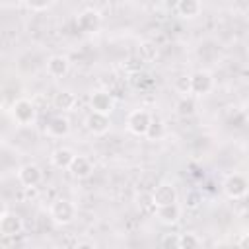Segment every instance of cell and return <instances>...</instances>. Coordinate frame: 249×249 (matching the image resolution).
<instances>
[{
    "mask_svg": "<svg viewBox=\"0 0 249 249\" xmlns=\"http://www.w3.org/2000/svg\"><path fill=\"white\" fill-rule=\"evenodd\" d=\"M76 212H78V210H76L74 202L68 200V198H56V200L51 204V208H49V214H51L53 222L58 224V226H68V224H72L74 218H76Z\"/></svg>",
    "mask_w": 249,
    "mask_h": 249,
    "instance_id": "6da1fadb",
    "label": "cell"
},
{
    "mask_svg": "<svg viewBox=\"0 0 249 249\" xmlns=\"http://www.w3.org/2000/svg\"><path fill=\"white\" fill-rule=\"evenodd\" d=\"M10 113H12V119H14L18 124H21V126L31 124V123L35 121V117H37V109H35L33 101L27 99V97L16 99V101L12 103Z\"/></svg>",
    "mask_w": 249,
    "mask_h": 249,
    "instance_id": "7a4b0ae2",
    "label": "cell"
},
{
    "mask_svg": "<svg viewBox=\"0 0 249 249\" xmlns=\"http://www.w3.org/2000/svg\"><path fill=\"white\" fill-rule=\"evenodd\" d=\"M150 124H152V117L146 109H134L126 117V128L134 136H146Z\"/></svg>",
    "mask_w": 249,
    "mask_h": 249,
    "instance_id": "3957f363",
    "label": "cell"
},
{
    "mask_svg": "<svg viewBox=\"0 0 249 249\" xmlns=\"http://www.w3.org/2000/svg\"><path fill=\"white\" fill-rule=\"evenodd\" d=\"M21 231H23L21 216L4 208L2 214H0V235L2 237H18Z\"/></svg>",
    "mask_w": 249,
    "mask_h": 249,
    "instance_id": "277c9868",
    "label": "cell"
},
{
    "mask_svg": "<svg viewBox=\"0 0 249 249\" xmlns=\"http://www.w3.org/2000/svg\"><path fill=\"white\" fill-rule=\"evenodd\" d=\"M247 191H249V179H245L241 173H231V175L226 177L224 193H226L228 198H233V200L243 198L247 195Z\"/></svg>",
    "mask_w": 249,
    "mask_h": 249,
    "instance_id": "5b68a950",
    "label": "cell"
},
{
    "mask_svg": "<svg viewBox=\"0 0 249 249\" xmlns=\"http://www.w3.org/2000/svg\"><path fill=\"white\" fill-rule=\"evenodd\" d=\"M89 107L95 113H103V115H111L115 109V99L109 91L105 89H97L89 95Z\"/></svg>",
    "mask_w": 249,
    "mask_h": 249,
    "instance_id": "8992f818",
    "label": "cell"
},
{
    "mask_svg": "<svg viewBox=\"0 0 249 249\" xmlns=\"http://www.w3.org/2000/svg\"><path fill=\"white\" fill-rule=\"evenodd\" d=\"M18 181L25 187V189H35L41 181H43V171L39 165L35 163H25L18 169Z\"/></svg>",
    "mask_w": 249,
    "mask_h": 249,
    "instance_id": "52a82bcc",
    "label": "cell"
},
{
    "mask_svg": "<svg viewBox=\"0 0 249 249\" xmlns=\"http://www.w3.org/2000/svg\"><path fill=\"white\" fill-rule=\"evenodd\" d=\"M214 88V78L206 70H196L191 74V91L195 95H206Z\"/></svg>",
    "mask_w": 249,
    "mask_h": 249,
    "instance_id": "ba28073f",
    "label": "cell"
},
{
    "mask_svg": "<svg viewBox=\"0 0 249 249\" xmlns=\"http://www.w3.org/2000/svg\"><path fill=\"white\" fill-rule=\"evenodd\" d=\"M99 25H101V16H99V12H95L91 8L80 12L76 18V27L82 33H95L99 29Z\"/></svg>",
    "mask_w": 249,
    "mask_h": 249,
    "instance_id": "9c48e42d",
    "label": "cell"
},
{
    "mask_svg": "<svg viewBox=\"0 0 249 249\" xmlns=\"http://www.w3.org/2000/svg\"><path fill=\"white\" fill-rule=\"evenodd\" d=\"M152 196H154V202H156V208L158 206H163V204H173L177 202V191L171 183H160L154 187L152 191Z\"/></svg>",
    "mask_w": 249,
    "mask_h": 249,
    "instance_id": "30bf717a",
    "label": "cell"
},
{
    "mask_svg": "<svg viewBox=\"0 0 249 249\" xmlns=\"http://www.w3.org/2000/svg\"><path fill=\"white\" fill-rule=\"evenodd\" d=\"M45 132L51 136V138H62L70 132V121L62 115H54L47 121L45 124Z\"/></svg>",
    "mask_w": 249,
    "mask_h": 249,
    "instance_id": "8fae6325",
    "label": "cell"
},
{
    "mask_svg": "<svg viewBox=\"0 0 249 249\" xmlns=\"http://www.w3.org/2000/svg\"><path fill=\"white\" fill-rule=\"evenodd\" d=\"M86 126H88V130H89V132H93V134L101 136V134H105V132L109 130V126H111L109 115H103V113H95V111H91V113L86 117Z\"/></svg>",
    "mask_w": 249,
    "mask_h": 249,
    "instance_id": "7c38bea8",
    "label": "cell"
},
{
    "mask_svg": "<svg viewBox=\"0 0 249 249\" xmlns=\"http://www.w3.org/2000/svg\"><path fill=\"white\" fill-rule=\"evenodd\" d=\"M68 70H70V60L62 54H53L47 60V74L51 78H62L68 74Z\"/></svg>",
    "mask_w": 249,
    "mask_h": 249,
    "instance_id": "4fadbf2b",
    "label": "cell"
},
{
    "mask_svg": "<svg viewBox=\"0 0 249 249\" xmlns=\"http://www.w3.org/2000/svg\"><path fill=\"white\" fill-rule=\"evenodd\" d=\"M154 214H156V218H158L161 224L173 226V224H177L179 218H181V208H179L177 202H173V204H163V206H158Z\"/></svg>",
    "mask_w": 249,
    "mask_h": 249,
    "instance_id": "5bb4252c",
    "label": "cell"
},
{
    "mask_svg": "<svg viewBox=\"0 0 249 249\" xmlns=\"http://www.w3.org/2000/svg\"><path fill=\"white\" fill-rule=\"evenodd\" d=\"M68 171H70L72 177H76V179H88V177L91 175V171H93V165H91V161H89L86 156H76V158L72 160Z\"/></svg>",
    "mask_w": 249,
    "mask_h": 249,
    "instance_id": "9a60e30c",
    "label": "cell"
},
{
    "mask_svg": "<svg viewBox=\"0 0 249 249\" xmlns=\"http://www.w3.org/2000/svg\"><path fill=\"white\" fill-rule=\"evenodd\" d=\"M76 101H78L76 95H74L72 91H66V89L54 93V97H53V105H54V109H56V111H62V113L74 111Z\"/></svg>",
    "mask_w": 249,
    "mask_h": 249,
    "instance_id": "2e32d148",
    "label": "cell"
},
{
    "mask_svg": "<svg viewBox=\"0 0 249 249\" xmlns=\"http://www.w3.org/2000/svg\"><path fill=\"white\" fill-rule=\"evenodd\" d=\"M175 10H177V14L181 18L193 19L202 12V4H200V0H177Z\"/></svg>",
    "mask_w": 249,
    "mask_h": 249,
    "instance_id": "e0dca14e",
    "label": "cell"
},
{
    "mask_svg": "<svg viewBox=\"0 0 249 249\" xmlns=\"http://www.w3.org/2000/svg\"><path fill=\"white\" fill-rule=\"evenodd\" d=\"M74 158H76V154H74L70 148H56V150L51 154V163H53L56 169H68Z\"/></svg>",
    "mask_w": 249,
    "mask_h": 249,
    "instance_id": "ac0fdd59",
    "label": "cell"
},
{
    "mask_svg": "<svg viewBox=\"0 0 249 249\" xmlns=\"http://www.w3.org/2000/svg\"><path fill=\"white\" fill-rule=\"evenodd\" d=\"M138 56L140 60L144 62H152L158 58V45L152 43V41H142L140 47H138Z\"/></svg>",
    "mask_w": 249,
    "mask_h": 249,
    "instance_id": "d6986e66",
    "label": "cell"
},
{
    "mask_svg": "<svg viewBox=\"0 0 249 249\" xmlns=\"http://www.w3.org/2000/svg\"><path fill=\"white\" fill-rule=\"evenodd\" d=\"M195 109H196V103L191 95H181V99L175 103V111L181 117H191L195 113Z\"/></svg>",
    "mask_w": 249,
    "mask_h": 249,
    "instance_id": "ffe728a7",
    "label": "cell"
},
{
    "mask_svg": "<svg viewBox=\"0 0 249 249\" xmlns=\"http://www.w3.org/2000/svg\"><path fill=\"white\" fill-rule=\"evenodd\" d=\"M136 202H138V208L140 210H144V212H156V202H154L152 193H146V191L138 193Z\"/></svg>",
    "mask_w": 249,
    "mask_h": 249,
    "instance_id": "44dd1931",
    "label": "cell"
},
{
    "mask_svg": "<svg viewBox=\"0 0 249 249\" xmlns=\"http://www.w3.org/2000/svg\"><path fill=\"white\" fill-rule=\"evenodd\" d=\"M202 241L196 237V233H179V247L181 249H195Z\"/></svg>",
    "mask_w": 249,
    "mask_h": 249,
    "instance_id": "7402d4cb",
    "label": "cell"
},
{
    "mask_svg": "<svg viewBox=\"0 0 249 249\" xmlns=\"http://www.w3.org/2000/svg\"><path fill=\"white\" fill-rule=\"evenodd\" d=\"M173 88H175L179 93H183V95L193 93V91H191V76H179V78L173 82Z\"/></svg>",
    "mask_w": 249,
    "mask_h": 249,
    "instance_id": "603a6c76",
    "label": "cell"
},
{
    "mask_svg": "<svg viewBox=\"0 0 249 249\" xmlns=\"http://www.w3.org/2000/svg\"><path fill=\"white\" fill-rule=\"evenodd\" d=\"M200 202H202V196H200V193H196V191H191V193H187V196H185V206H187V208L195 210V208H198V206H200Z\"/></svg>",
    "mask_w": 249,
    "mask_h": 249,
    "instance_id": "cb8c5ba5",
    "label": "cell"
},
{
    "mask_svg": "<svg viewBox=\"0 0 249 249\" xmlns=\"http://www.w3.org/2000/svg\"><path fill=\"white\" fill-rule=\"evenodd\" d=\"M23 2L27 4V8H31L35 12H43L53 4V0H23Z\"/></svg>",
    "mask_w": 249,
    "mask_h": 249,
    "instance_id": "d4e9b609",
    "label": "cell"
},
{
    "mask_svg": "<svg viewBox=\"0 0 249 249\" xmlns=\"http://www.w3.org/2000/svg\"><path fill=\"white\" fill-rule=\"evenodd\" d=\"M160 134H161V124L152 121V124H150V128H148V134H146V136H150V138H158Z\"/></svg>",
    "mask_w": 249,
    "mask_h": 249,
    "instance_id": "484cf974",
    "label": "cell"
},
{
    "mask_svg": "<svg viewBox=\"0 0 249 249\" xmlns=\"http://www.w3.org/2000/svg\"><path fill=\"white\" fill-rule=\"evenodd\" d=\"M161 245H165V247H179V235H165L161 239Z\"/></svg>",
    "mask_w": 249,
    "mask_h": 249,
    "instance_id": "4316f807",
    "label": "cell"
},
{
    "mask_svg": "<svg viewBox=\"0 0 249 249\" xmlns=\"http://www.w3.org/2000/svg\"><path fill=\"white\" fill-rule=\"evenodd\" d=\"M237 245H239V247H249V233H243V235L237 239Z\"/></svg>",
    "mask_w": 249,
    "mask_h": 249,
    "instance_id": "83f0119b",
    "label": "cell"
},
{
    "mask_svg": "<svg viewBox=\"0 0 249 249\" xmlns=\"http://www.w3.org/2000/svg\"><path fill=\"white\" fill-rule=\"evenodd\" d=\"M76 247L78 249H82V247H95V243L93 241H76Z\"/></svg>",
    "mask_w": 249,
    "mask_h": 249,
    "instance_id": "f1b7e54d",
    "label": "cell"
}]
</instances>
